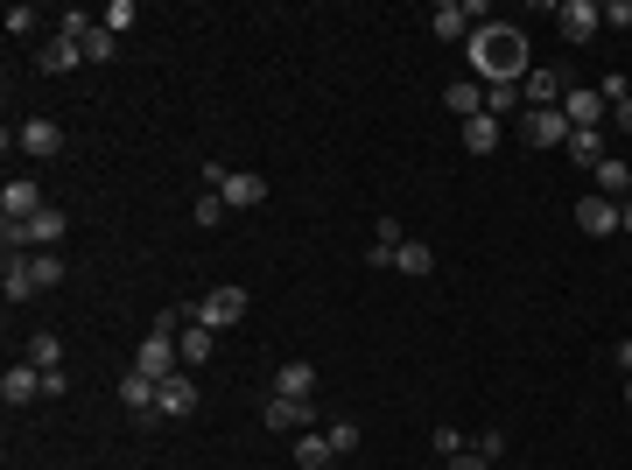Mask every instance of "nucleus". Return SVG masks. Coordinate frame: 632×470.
Listing matches in <instances>:
<instances>
[{
    "mask_svg": "<svg viewBox=\"0 0 632 470\" xmlns=\"http://www.w3.org/2000/svg\"><path fill=\"white\" fill-rule=\"evenodd\" d=\"M176 358H183V351H176V337H155V330H148V337H141V351H134V372L169 379V372H176Z\"/></svg>",
    "mask_w": 632,
    "mask_h": 470,
    "instance_id": "8",
    "label": "nucleus"
},
{
    "mask_svg": "<svg viewBox=\"0 0 632 470\" xmlns=\"http://www.w3.org/2000/svg\"><path fill=\"white\" fill-rule=\"evenodd\" d=\"M590 176H597V197H611V204H625V197H632V169H625L618 155H604Z\"/></svg>",
    "mask_w": 632,
    "mask_h": 470,
    "instance_id": "18",
    "label": "nucleus"
},
{
    "mask_svg": "<svg viewBox=\"0 0 632 470\" xmlns=\"http://www.w3.org/2000/svg\"><path fill=\"white\" fill-rule=\"evenodd\" d=\"M0 400H8V407H29V400H43V372H36L29 358H15V365H8V379H0Z\"/></svg>",
    "mask_w": 632,
    "mask_h": 470,
    "instance_id": "10",
    "label": "nucleus"
},
{
    "mask_svg": "<svg viewBox=\"0 0 632 470\" xmlns=\"http://www.w3.org/2000/svg\"><path fill=\"white\" fill-rule=\"evenodd\" d=\"M443 106H450L457 120H478V113H485V85H478V78H457V85H443Z\"/></svg>",
    "mask_w": 632,
    "mask_h": 470,
    "instance_id": "17",
    "label": "nucleus"
},
{
    "mask_svg": "<svg viewBox=\"0 0 632 470\" xmlns=\"http://www.w3.org/2000/svg\"><path fill=\"white\" fill-rule=\"evenodd\" d=\"M604 22H611V29H632V0H611V8H604Z\"/></svg>",
    "mask_w": 632,
    "mask_h": 470,
    "instance_id": "38",
    "label": "nucleus"
},
{
    "mask_svg": "<svg viewBox=\"0 0 632 470\" xmlns=\"http://www.w3.org/2000/svg\"><path fill=\"white\" fill-rule=\"evenodd\" d=\"M99 22H106V29H113V36H127V29H134V0H113V8H106V15H99Z\"/></svg>",
    "mask_w": 632,
    "mask_h": 470,
    "instance_id": "32",
    "label": "nucleus"
},
{
    "mask_svg": "<svg viewBox=\"0 0 632 470\" xmlns=\"http://www.w3.org/2000/svg\"><path fill=\"white\" fill-rule=\"evenodd\" d=\"M576 225H583L590 239H604V232H618V204L590 190V197H576Z\"/></svg>",
    "mask_w": 632,
    "mask_h": 470,
    "instance_id": "12",
    "label": "nucleus"
},
{
    "mask_svg": "<svg viewBox=\"0 0 632 470\" xmlns=\"http://www.w3.org/2000/svg\"><path fill=\"white\" fill-rule=\"evenodd\" d=\"M225 211H253V204H267V176H253V169H239V176H225Z\"/></svg>",
    "mask_w": 632,
    "mask_h": 470,
    "instance_id": "11",
    "label": "nucleus"
},
{
    "mask_svg": "<svg viewBox=\"0 0 632 470\" xmlns=\"http://www.w3.org/2000/svg\"><path fill=\"white\" fill-rule=\"evenodd\" d=\"M36 22H43V15H36V8H8V36H29V29H36Z\"/></svg>",
    "mask_w": 632,
    "mask_h": 470,
    "instance_id": "36",
    "label": "nucleus"
},
{
    "mask_svg": "<svg viewBox=\"0 0 632 470\" xmlns=\"http://www.w3.org/2000/svg\"><path fill=\"white\" fill-rule=\"evenodd\" d=\"M625 400H632V372H625Z\"/></svg>",
    "mask_w": 632,
    "mask_h": 470,
    "instance_id": "43",
    "label": "nucleus"
},
{
    "mask_svg": "<svg viewBox=\"0 0 632 470\" xmlns=\"http://www.w3.org/2000/svg\"><path fill=\"white\" fill-rule=\"evenodd\" d=\"M429 442H436V456H464V435H457V428H450V421H443V428H436V435H429Z\"/></svg>",
    "mask_w": 632,
    "mask_h": 470,
    "instance_id": "35",
    "label": "nucleus"
},
{
    "mask_svg": "<svg viewBox=\"0 0 632 470\" xmlns=\"http://www.w3.org/2000/svg\"><path fill=\"white\" fill-rule=\"evenodd\" d=\"M555 22H562V36H569V43H590V36L604 29V8H590V0H562Z\"/></svg>",
    "mask_w": 632,
    "mask_h": 470,
    "instance_id": "9",
    "label": "nucleus"
},
{
    "mask_svg": "<svg viewBox=\"0 0 632 470\" xmlns=\"http://www.w3.org/2000/svg\"><path fill=\"white\" fill-rule=\"evenodd\" d=\"M394 267H401V274H415V281H422V274H436V253H429V246H422V239H401V253H394Z\"/></svg>",
    "mask_w": 632,
    "mask_h": 470,
    "instance_id": "25",
    "label": "nucleus"
},
{
    "mask_svg": "<svg viewBox=\"0 0 632 470\" xmlns=\"http://www.w3.org/2000/svg\"><path fill=\"white\" fill-rule=\"evenodd\" d=\"M562 148L576 155V169H597V162H604V127H569Z\"/></svg>",
    "mask_w": 632,
    "mask_h": 470,
    "instance_id": "19",
    "label": "nucleus"
},
{
    "mask_svg": "<svg viewBox=\"0 0 632 470\" xmlns=\"http://www.w3.org/2000/svg\"><path fill=\"white\" fill-rule=\"evenodd\" d=\"M71 64H85V50H78V43H64V36H57V43H50V50H43V71H71Z\"/></svg>",
    "mask_w": 632,
    "mask_h": 470,
    "instance_id": "29",
    "label": "nucleus"
},
{
    "mask_svg": "<svg viewBox=\"0 0 632 470\" xmlns=\"http://www.w3.org/2000/svg\"><path fill=\"white\" fill-rule=\"evenodd\" d=\"M260 421H267L274 435H309V428H316V407H309V400H281V393H267Z\"/></svg>",
    "mask_w": 632,
    "mask_h": 470,
    "instance_id": "3",
    "label": "nucleus"
},
{
    "mask_svg": "<svg viewBox=\"0 0 632 470\" xmlns=\"http://www.w3.org/2000/svg\"><path fill=\"white\" fill-rule=\"evenodd\" d=\"M0 288H8V302L43 295V288H36V260H29V253H8V267H0Z\"/></svg>",
    "mask_w": 632,
    "mask_h": 470,
    "instance_id": "14",
    "label": "nucleus"
},
{
    "mask_svg": "<svg viewBox=\"0 0 632 470\" xmlns=\"http://www.w3.org/2000/svg\"><path fill=\"white\" fill-rule=\"evenodd\" d=\"M29 260H36V288H57L64 281V260L57 253H29Z\"/></svg>",
    "mask_w": 632,
    "mask_h": 470,
    "instance_id": "31",
    "label": "nucleus"
},
{
    "mask_svg": "<svg viewBox=\"0 0 632 470\" xmlns=\"http://www.w3.org/2000/svg\"><path fill=\"white\" fill-rule=\"evenodd\" d=\"M471 71L485 78V85H520L534 64H527V29H513V22H485V29H471Z\"/></svg>",
    "mask_w": 632,
    "mask_h": 470,
    "instance_id": "1",
    "label": "nucleus"
},
{
    "mask_svg": "<svg viewBox=\"0 0 632 470\" xmlns=\"http://www.w3.org/2000/svg\"><path fill=\"white\" fill-rule=\"evenodd\" d=\"M211 337H218V330H204V323H183V344H176V351H183V365L211 358Z\"/></svg>",
    "mask_w": 632,
    "mask_h": 470,
    "instance_id": "27",
    "label": "nucleus"
},
{
    "mask_svg": "<svg viewBox=\"0 0 632 470\" xmlns=\"http://www.w3.org/2000/svg\"><path fill=\"white\" fill-rule=\"evenodd\" d=\"M239 316H246V288H232V281H225V288H211V295L197 302V316H190V323H204V330H232Z\"/></svg>",
    "mask_w": 632,
    "mask_h": 470,
    "instance_id": "2",
    "label": "nucleus"
},
{
    "mask_svg": "<svg viewBox=\"0 0 632 470\" xmlns=\"http://www.w3.org/2000/svg\"><path fill=\"white\" fill-rule=\"evenodd\" d=\"M155 386H162V379H148V372H127V379H120V400H127V414H155Z\"/></svg>",
    "mask_w": 632,
    "mask_h": 470,
    "instance_id": "21",
    "label": "nucleus"
},
{
    "mask_svg": "<svg viewBox=\"0 0 632 470\" xmlns=\"http://www.w3.org/2000/svg\"><path fill=\"white\" fill-rule=\"evenodd\" d=\"M562 120H569V127H604L611 106H604L597 85H569V92H562Z\"/></svg>",
    "mask_w": 632,
    "mask_h": 470,
    "instance_id": "4",
    "label": "nucleus"
},
{
    "mask_svg": "<svg viewBox=\"0 0 632 470\" xmlns=\"http://www.w3.org/2000/svg\"><path fill=\"white\" fill-rule=\"evenodd\" d=\"M611 127H618V134H632V99H618V106H611Z\"/></svg>",
    "mask_w": 632,
    "mask_h": 470,
    "instance_id": "39",
    "label": "nucleus"
},
{
    "mask_svg": "<svg viewBox=\"0 0 632 470\" xmlns=\"http://www.w3.org/2000/svg\"><path fill=\"white\" fill-rule=\"evenodd\" d=\"M450 470H492V463H485V456L471 449V456H450Z\"/></svg>",
    "mask_w": 632,
    "mask_h": 470,
    "instance_id": "40",
    "label": "nucleus"
},
{
    "mask_svg": "<svg viewBox=\"0 0 632 470\" xmlns=\"http://www.w3.org/2000/svg\"><path fill=\"white\" fill-rule=\"evenodd\" d=\"M190 218H197V225H204V232H211V225H218V218H225V197H218V190H211V197H197V211H190Z\"/></svg>",
    "mask_w": 632,
    "mask_h": 470,
    "instance_id": "33",
    "label": "nucleus"
},
{
    "mask_svg": "<svg viewBox=\"0 0 632 470\" xmlns=\"http://www.w3.org/2000/svg\"><path fill=\"white\" fill-rule=\"evenodd\" d=\"M492 470H499V463H492Z\"/></svg>",
    "mask_w": 632,
    "mask_h": 470,
    "instance_id": "45",
    "label": "nucleus"
},
{
    "mask_svg": "<svg viewBox=\"0 0 632 470\" xmlns=\"http://www.w3.org/2000/svg\"><path fill=\"white\" fill-rule=\"evenodd\" d=\"M331 456H338L331 435H295V463H302V470H331Z\"/></svg>",
    "mask_w": 632,
    "mask_h": 470,
    "instance_id": "22",
    "label": "nucleus"
},
{
    "mask_svg": "<svg viewBox=\"0 0 632 470\" xmlns=\"http://www.w3.org/2000/svg\"><path fill=\"white\" fill-rule=\"evenodd\" d=\"M155 414H197V386H190V372H169V379L155 386Z\"/></svg>",
    "mask_w": 632,
    "mask_h": 470,
    "instance_id": "13",
    "label": "nucleus"
},
{
    "mask_svg": "<svg viewBox=\"0 0 632 470\" xmlns=\"http://www.w3.org/2000/svg\"><path fill=\"white\" fill-rule=\"evenodd\" d=\"M22 358H29V365H36V372H57V358H64V344H57V337H50V330H36V337H29V344H22Z\"/></svg>",
    "mask_w": 632,
    "mask_h": 470,
    "instance_id": "26",
    "label": "nucleus"
},
{
    "mask_svg": "<svg viewBox=\"0 0 632 470\" xmlns=\"http://www.w3.org/2000/svg\"><path fill=\"white\" fill-rule=\"evenodd\" d=\"M15 141H22V155H36V162L64 155V127H57V120H22V127H15Z\"/></svg>",
    "mask_w": 632,
    "mask_h": 470,
    "instance_id": "7",
    "label": "nucleus"
},
{
    "mask_svg": "<svg viewBox=\"0 0 632 470\" xmlns=\"http://www.w3.org/2000/svg\"><path fill=\"white\" fill-rule=\"evenodd\" d=\"M625 85H632V78H625Z\"/></svg>",
    "mask_w": 632,
    "mask_h": 470,
    "instance_id": "44",
    "label": "nucleus"
},
{
    "mask_svg": "<svg viewBox=\"0 0 632 470\" xmlns=\"http://www.w3.org/2000/svg\"><path fill=\"white\" fill-rule=\"evenodd\" d=\"M485 113H492V120L520 113V85H485Z\"/></svg>",
    "mask_w": 632,
    "mask_h": 470,
    "instance_id": "28",
    "label": "nucleus"
},
{
    "mask_svg": "<svg viewBox=\"0 0 632 470\" xmlns=\"http://www.w3.org/2000/svg\"><path fill=\"white\" fill-rule=\"evenodd\" d=\"M478 456H485V463H499V456H506V435H499V428H485V435H478Z\"/></svg>",
    "mask_w": 632,
    "mask_h": 470,
    "instance_id": "37",
    "label": "nucleus"
},
{
    "mask_svg": "<svg viewBox=\"0 0 632 470\" xmlns=\"http://www.w3.org/2000/svg\"><path fill=\"white\" fill-rule=\"evenodd\" d=\"M43 211V190L36 183H8V190H0V218H15V225H29Z\"/></svg>",
    "mask_w": 632,
    "mask_h": 470,
    "instance_id": "16",
    "label": "nucleus"
},
{
    "mask_svg": "<svg viewBox=\"0 0 632 470\" xmlns=\"http://www.w3.org/2000/svg\"><path fill=\"white\" fill-rule=\"evenodd\" d=\"M464 148H471V155H492V148H499V120H492V113L464 120Z\"/></svg>",
    "mask_w": 632,
    "mask_h": 470,
    "instance_id": "24",
    "label": "nucleus"
},
{
    "mask_svg": "<svg viewBox=\"0 0 632 470\" xmlns=\"http://www.w3.org/2000/svg\"><path fill=\"white\" fill-rule=\"evenodd\" d=\"M274 393H281V400H316V365L288 358V365L274 372Z\"/></svg>",
    "mask_w": 632,
    "mask_h": 470,
    "instance_id": "15",
    "label": "nucleus"
},
{
    "mask_svg": "<svg viewBox=\"0 0 632 470\" xmlns=\"http://www.w3.org/2000/svg\"><path fill=\"white\" fill-rule=\"evenodd\" d=\"M464 22H478V15H471V8H457V0H443V8L429 15V29H436L443 43H457V36H464Z\"/></svg>",
    "mask_w": 632,
    "mask_h": 470,
    "instance_id": "23",
    "label": "nucleus"
},
{
    "mask_svg": "<svg viewBox=\"0 0 632 470\" xmlns=\"http://www.w3.org/2000/svg\"><path fill=\"white\" fill-rule=\"evenodd\" d=\"M520 141H527V148H562V141H569L562 106H555V113H520Z\"/></svg>",
    "mask_w": 632,
    "mask_h": 470,
    "instance_id": "6",
    "label": "nucleus"
},
{
    "mask_svg": "<svg viewBox=\"0 0 632 470\" xmlns=\"http://www.w3.org/2000/svg\"><path fill=\"white\" fill-rule=\"evenodd\" d=\"M618 365H625V372H632V337H625V344H618Z\"/></svg>",
    "mask_w": 632,
    "mask_h": 470,
    "instance_id": "42",
    "label": "nucleus"
},
{
    "mask_svg": "<svg viewBox=\"0 0 632 470\" xmlns=\"http://www.w3.org/2000/svg\"><path fill=\"white\" fill-rule=\"evenodd\" d=\"M113 43H120V36H113V29L99 22V29L85 36V64H106V57H113Z\"/></svg>",
    "mask_w": 632,
    "mask_h": 470,
    "instance_id": "30",
    "label": "nucleus"
},
{
    "mask_svg": "<svg viewBox=\"0 0 632 470\" xmlns=\"http://www.w3.org/2000/svg\"><path fill=\"white\" fill-rule=\"evenodd\" d=\"M562 92H569V85H562V71H527V78H520L527 113H555V106H562Z\"/></svg>",
    "mask_w": 632,
    "mask_h": 470,
    "instance_id": "5",
    "label": "nucleus"
},
{
    "mask_svg": "<svg viewBox=\"0 0 632 470\" xmlns=\"http://www.w3.org/2000/svg\"><path fill=\"white\" fill-rule=\"evenodd\" d=\"M57 239H64V211H57V204H43V211L29 218V246H36V253H50Z\"/></svg>",
    "mask_w": 632,
    "mask_h": 470,
    "instance_id": "20",
    "label": "nucleus"
},
{
    "mask_svg": "<svg viewBox=\"0 0 632 470\" xmlns=\"http://www.w3.org/2000/svg\"><path fill=\"white\" fill-rule=\"evenodd\" d=\"M618 232H632V197H625V204H618Z\"/></svg>",
    "mask_w": 632,
    "mask_h": 470,
    "instance_id": "41",
    "label": "nucleus"
},
{
    "mask_svg": "<svg viewBox=\"0 0 632 470\" xmlns=\"http://www.w3.org/2000/svg\"><path fill=\"white\" fill-rule=\"evenodd\" d=\"M331 449L352 456V449H359V421H331Z\"/></svg>",
    "mask_w": 632,
    "mask_h": 470,
    "instance_id": "34",
    "label": "nucleus"
}]
</instances>
